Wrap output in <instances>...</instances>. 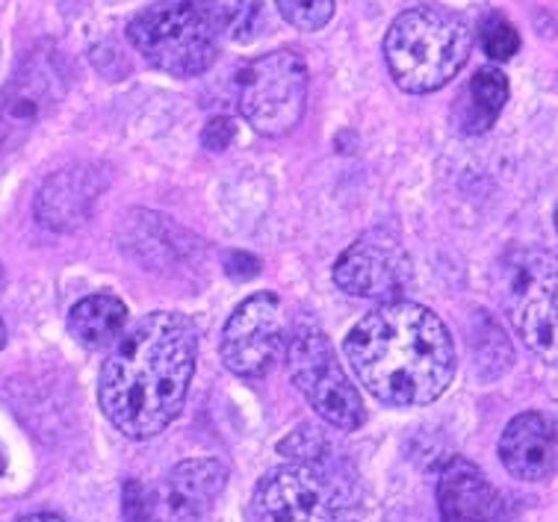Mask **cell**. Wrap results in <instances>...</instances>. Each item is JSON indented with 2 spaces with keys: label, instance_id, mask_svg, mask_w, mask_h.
Segmentation results:
<instances>
[{
  "label": "cell",
  "instance_id": "obj_22",
  "mask_svg": "<svg viewBox=\"0 0 558 522\" xmlns=\"http://www.w3.org/2000/svg\"><path fill=\"white\" fill-rule=\"evenodd\" d=\"M236 136V128L234 121L231 119H214L207 121V128H204L202 139L207 148H214V151H225L228 145H231V139Z\"/></svg>",
  "mask_w": 558,
  "mask_h": 522
},
{
  "label": "cell",
  "instance_id": "obj_12",
  "mask_svg": "<svg viewBox=\"0 0 558 522\" xmlns=\"http://www.w3.org/2000/svg\"><path fill=\"white\" fill-rule=\"evenodd\" d=\"M499 461L520 482H544L558 472V420L526 411L508 422L499 437Z\"/></svg>",
  "mask_w": 558,
  "mask_h": 522
},
{
  "label": "cell",
  "instance_id": "obj_17",
  "mask_svg": "<svg viewBox=\"0 0 558 522\" xmlns=\"http://www.w3.org/2000/svg\"><path fill=\"white\" fill-rule=\"evenodd\" d=\"M69 331L81 345L101 352L116 349L119 340L128 333V307L110 292L86 295L69 313Z\"/></svg>",
  "mask_w": 558,
  "mask_h": 522
},
{
  "label": "cell",
  "instance_id": "obj_16",
  "mask_svg": "<svg viewBox=\"0 0 558 522\" xmlns=\"http://www.w3.org/2000/svg\"><path fill=\"white\" fill-rule=\"evenodd\" d=\"M124 248L145 263V269H162L190 252L193 242H186V233L166 216L140 210L124 224Z\"/></svg>",
  "mask_w": 558,
  "mask_h": 522
},
{
  "label": "cell",
  "instance_id": "obj_18",
  "mask_svg": "<svg viewBox=\"0 0 558 522\" xmlns=\"http://www.w3.org/2000/svg\"><path fill=\"white\" fill-rule=\"evenodd\" d=\"M508 101V81L499 69H478L456 104V124L461 133L478 136L494 128Z\"/></svg>",
  "mask_w": 558,
  "mask_h": 522
},
{
  "label": "cell",
  "instance_id": "obj_6",
  "mask_svg": "<svg viewBox=\"0 0 558 522\" xmlns=\"http://www.w3.org/2000/svg\"><path fill=\"white\" fill-rule=\"evenodd\" d=\"M499 302L532 352L558 363V257L535 248L506 254L499 263Z\"/></svg>",
  "mask_w": 558,
  "mask_h": 522
},
{
  "label": "cell",
  "instance_id": "obj_24",
  "mask_svg": "<svg viewBox=\"0 0 558 522\" xmlns=\"http://www.w3.org/2000/svg\"><path fill=\"white\" fill-rule=\"evenodd\" d=\"M15 522H65V520L57 517V513H27V517H21V520Z\"/></svg>",
  "mask_w": 558,
  "mask_h": 522
},
{
  "label": "cell",
  "instance_id": "obj_27",
  "mask_svg": "<svg viewBox=\"0 0 558 522\" xmlns=\"http://www.w3.org/2000/svg\"><path fill=\"white\" fill-rule=\"evenodd\" d=\"M0 283H3V271H0Z\"/></svg>",
  "mask_w": 558,
  "mask_h": 522
},
{
  "label": "cell",
  "instance_id": "obj_14",
  "mask_svg": "<svg viewBox=\"0 0 558 522\" xmlns=\"http://www.w3.org/2000/svg\"><path fill=\"white\" fill-rule=\"evenodd\" d=\"M440 522H499L502 496L468 458H452L437 482Z\"/></svg>",
  "mask_w": 558,
  "mask_h": 522
},
{
  "label": "cell",
  "instance_id": "obj_2",
  "mask_svg": "<svg viewBox=\"0 0 558 522\" xmlns=\"http://www.w3.org/2000/svg\"><path fill=\"white\" fill-rule=\"evenodd\" d=\"M343 352L364 390L390 408L432 404L456 375V342L444 319L399 299L357 321Z\"/></svg>",
  "mask_w": 558,
  "mask_h": 522
},
{
  "label": "cell",
  "instance_id": "obj_8",
  "mask_svg": "<svg viewBox=\"0 0 558 522\" xmlns=\"http://www.w3.org/2000/svg\"><path fill=\"white\" fill-rule=\"evenodd\" d=\"M287 369L290 378L305 396L307 404L323 416L328 425L340 432H357L366 413L361 392L337 361L331 342L319 328H299L287 342Z\"/></svg>",
  "mask_w": 558,
  "mask_h": 522
},
{
  "label": "cell",
  "instance_id": "obj_7",
  "mask_svg": "<svg viewBox=\"0 0 558 522\" xmlns=\"http://www.w3.org/2000/svg\"><path fill=\"white\" fill-rule=\"evenodd\" d=\"M236 107L260 136L295 131L307 107V65L295 51H272L236 74Z\"/></svg>",
  "mask_w": 558,
  "mask_h": 522
},
{
  "label": "cell",
  "instance_id": "obj_20",
  "mask_svg": "<svg viewBox=\"0 0 558 522\" xmlns=\"http://www.w3.org/2000/svg\"><path fill=\"white\" fill-rule=\"evenodd\" d=\"M478 41H482V51L497 62L511 60L520 51L518 27L506 15H499V12H487L485 19H482V24H478Z\"/></svg>",
  "mask_w": 558,
  "mask_h": 522
},
{
  "label": "cell",
  "instance_id": "obj_25",
  "mask_svg": "<svg viewBox=\"0 0 558 522\" xmlns=\"http://www.w3.org/2000/svg\"><path fill=\"white\" fill-rule=\"evenodd\" d=\"M7 345V325H3V319H0V349Z\"/></svg>",
  "mask_w": 558,
  "mask_h": 522
},
{
  "label": "cell",
  "instance_id": "obj_9",
  "mask_svg": "<svg viewBox=\"0 0 558 522\" xmlns=\"http://www.w3.org/2000/svg\"><path fill=\"white\" fill-rule=\"evenodd\" d=\"M414 266L397 233L376 228L361 233L335 263V283L355 299L397 302L411 283Z\"/></svg>",
  "mask_w": 558,
  "mask_h": 522
},
{
  "label": "cell",
  "instance_id": "obj_26",
  "mask_svg": "<svg viewBox=\"0 0 558 522\" xmlns=\"http://www.w3.org/2000/svg\"><path fill=\"white\" fill-rule=\"evenodd\" d=\"M7 472V454H3V449H0V475Z\"/></svg>",
  "mask_w": 558,
  "mask_h": 522
},
{
  "label": "cell",
  "instance_id": "obj_5",
  "mask_svg": "<svg viewBox=\"0 0 558 522\" xmlns=\"http://www.w3.org/2000/svg\"><path fill=\"white\" fill-rule=\"evenodd\" d=\"M145 62L172 77H198L219 57L222 31L210 0H157L128 24Z\"/></svg>",
  "mask_w": 558,
  "mask_h": 522
},
{
  "label": "cell",
  "instance_id": "obj_21",
  "mask_svg": "<svg viewBox=\"0 0 558 522\" xmlns=\"http://www.w3.org/2000/svg\"><path fill=\"white\" fill-rule=\"evenodd\" d=\"M278 10L293 27L305 33L323 31L335 15V0H275Z\"/></svg>",
  "mask_w": 558,
  "mask_h": 522
},
{
  "label": "cell",
  "instance_id": "obj_10",
  "mask_svg": "<svg viewBox=\"0 0 558 522\" xmlns=\"http://www.w3.org/2000/svg\"><path fill=\"white\" fill-rule=\"evenodd\" d=\"M284 342V313L275 292L248 295L222 331V361L240 378H260L272 369Z\"/></svg>",
  "mask_w": 558,
  "mask_h": 522
},
{
  "label": "cell",
  "instance_id": "obj_4",
  "mask_svg": "<svg viewBox=\"0 0 558 522\" xmlns=\"http://www.w3.org/2000/svg\"><path fill=\"white\" fill-rule=\"evenodd\" d=\"M252 522H361V493L331 454L293 458L257 482Z\"/></svg>",
  "mask_w": 558,
  "mask_h": 522
},
{
  "label": "cell",
  "instance_id": "obj_1",
  "mask_svg": "<svg viewBox=\"0 0 558 522\" xmlns=\"http://www.w3.org/2000/svg\"><path fill=\"white\" fill-rule=\"evenodd\" d=\"M198 361V333L186 316L154 311L124 333L104 361L98 402L128 440H151L183 411Z\"/></svg>",
  "mask_w": 558,
  "mask_h": 522
},
{
  "label": "cell",
  "instance_id": "obj_23",
  "mask_svg": "<svg viewBox=\"0 0 558 522\" xmlns=\"http://www.w3.org/2000/svg\"><path fill=\"white\" fill-rule=\"evenodd\" d=\"M124 522H148L145 490L136 482H124Z\"/></svg>",
  "mask_w": 558,
  "mask_h": 522
},
{
  "label": "cell",
  "instance_id": "obj_19",
  "mask_svg": "<svg viewBox=\"0 0 558 522\" xmlns=\"http://www.w3.org/2000/svg\"><path fill=\"white\" fill-rule=\"evenodd\" d=\"M222 36L234 41H252L264 24L260 0H210Z\"/></svg>",
  "mask_w": 558,
  "mask_h": 522
},
{
  "label": "cell",
  "instance_id": "obj_13",
  "mask_svg": "<svg viewBox=\"0 0 558 522\" xmlns=\"http://www.w3.org/2000/svg\"><path fill=\"white\" fill-rule=\"evenodd\" d=\"M104 174L92 166H74L51 174L36 195V216L45 228L72 233L86 224L92 207L104 192Z\"/></svg>",
  "mask_w": 558,
  "mask_h": 522
},
{
  "label": "cell",
  "instance_id": "obj_28",
  "mask_svg": "<svg viewBox=\"0 0 558 522\" xmlns=\"http://www.w3.org/2000/svg\"><path fill=\"white\" fill-rule=\"evenodd\" d=\"M556 228H558V213H556Z\"/></svg>",
  "mask_w": 558,
  "mask_h": 522
},
{
  "label": "cell",
  "instance_id": "obj_11",
  "mask_svg": "<svg viewBox=\"0 0 558 522\" xmlns=\"http://www.w3.org/2000/svg\"><path fill=\"white\" fill-rule=\"evenodd\" d=\"M65 92V74L53 53L36 51L15 71L0 92V151L15 148L36 121L60 101Z\"/></svg>",
  "mask_w": 558,
  "mask_h": 522
},
{
  "label": "cell",
  "instance_id": "obj_15",
  "mask_svg": "<svg viewBox=\"0 0 558 522\" xmlns=\"http://www.w3.org/2000/svg\"><path fill=\"white\" fill-rule=\"evenodd\" d=\"M225 484H228V466L222 461L193 458V461L178 463L169 472L162 499L174 520L195 522L214 508L216 499L222 496Z\"/></svg>",
  "mask_w": 558,
  "mask_h": 522
},
{
  "label": "cell",
  "instance_id": "obj_3",
  "mask_svg": "<svg viewBox=\"0 0 558 522\" xmlns=\"http://www.w3.org/2000/svg\"><path fill=\"white\" fill-rule=\"evenodd\" d=\"M473 31L447 7H416L393 19L385 36V60L399 89L428 95L444 89L464 69Z\"/></svg>",
  "mask_w": 558,
  "mask_h": 522
}]
</instances>
